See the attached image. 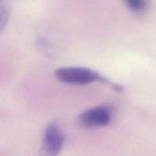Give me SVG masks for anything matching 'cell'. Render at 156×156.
Returning <instances> with one entry per match:
<instances>
[{
    "label": "cell",
    "mask_w": 156,
    "mask_h": 156,
    "mask_svg": "<svg viewBox=\"0 0 156 156\" xmlns=\"http://www.w3.org/2000/svg\"><path fill=\"white\" fill-rule=\"evenodd\" d=\"M112 119V110L109 106L101 105L85 110L79 117V124L84 128L102 127L108 126Z\"/></svg>",
    "instance_id": "cell-2"
},
{
    "label": "cell",
    "mask_w": 156,
    "mask_h": 156,
    "mask_svg": "<svg viewBox=\"0 0 156 156\" xmlns=\"http://www.w3.org/2000/svg\"><path fill=\"white\" fill-rule=\"evenodd\" d=\"M10 5L6 0H0V32L5 29L9 22Z\"/></svg>",
    "instance_id": "cell-5"
},
{
    "label": "cell",
    "mask_w": 156,
    "mask_h": 156,
    "mask_svg": "<svg viewBox=\"0 0 156 156\" xmlns=\"http://www.w3.org/2000/svg\"><path fill=\"white\" fill-rule=\"evenodd\" d=\"M64 144V135L56 123L47 126L41 149V156H57Z\"/></svg>",
    "instance_id": "cell-3"
},
{
    "label": "cell",
    "mask_w": 156,
    "mask_h": 156,
    "mask_svg": "<svg viewBox=\"0 0 156 156\" xmlns=\"http://www.w3.org/2000/svg\"><path fill=\"white\" fill-rule=\"evenodd\" d=\"M56 79L61 82L73 85H86L94 82L106 85L117 92L121 93V85L111 82L96 71L85 67H65L58 69L55 72Z\"/></svg>",
    "instance_id": "cell-1"
},
{
    "label": "cell",
    "mask_w": 156,
    "mask_h": 156,
    "mask_svg": "<svg viewBox=\"0 0 156 156\" xmlns=\"http://www.w3.org/2000/svg\"><path fill=\"white\" fill-rule=\"evenodd\" d=\"M128 9L136 14H143L149 8V0H123Z\"/></svg>",
    "instance_id": "cell-4"
}]
</instances>
